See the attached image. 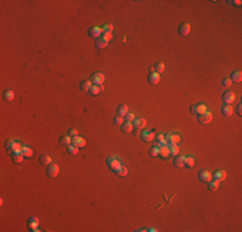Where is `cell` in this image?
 Wrapping results in <instances>:
<instances>
[{"instance_id":"1","label":"cell","mask_w":242,"mask_h":232,"mask_svg":"<svg viewBox=\"0 0 242 232\" xmlns=\"http://www.w3.org/2000/svg\"><path fill=\"white\" fill-rule=\"evenodd\" d=\"M189 111H191L192 114H194V115H198V116H200V115H202V114L207 112V107H206L205 103H200V105H196V106H191Z\"/></svg>"},{"instance_id":"2","label":"cell","mask_w":242,"mask_h":232,"mask_svg":"<svg viewBox=\"0 0 242 232\" xmlns=\"http://www.w3.org/2000/svg\"><path fill=\"white\" fill-rule=\"evenodd\" d=\"M59 173V166L57 164H49L46 168V175L50 178H55Z\"/></svg>"},{"instance_id":"3","label":"cell","mask_w":242,"mask_h":232,"mask_svg":"<svg viewBox=\"0 0 242 232\" xmlns=\"http://www.w3.org/2000/svg\"><path fill=\"white\" fill-rule=\"evenodd\" d=\"M90 81L93 83V85H102L105 81V75L102 72H94L90 77Z\"/></svg>"},{"instance_id":"4","label":"cell","mask_w":242,"mask_h":232,"mask_svg":"<svg viewBox=\"0 0 242 232\" xmlns=\"http://www.w3.org/2000/svg\"><path fill=\"white\" fill-rule=\"evenodd\" d=\"M198 178H200V180H202V182L209 183L210 180H213V174H211L209 170H200L198 171Z\"/></svg>"},{"instance_id":"5","label":"cell","mask_w":242,"mask_h":232,"mask_svg":"<svg viewBox=\"0 0 242 232\" xmlns=\"http://www.w3.org/2000/svg\"><path fill=\"white\" fill-rule=\"evenodd\" d=\"M107 165H108V168L111 170H116L117 168L121 165V162H120V160L119 159H116V157H107Z\"/></svg>"},{"instance_id":"6","label":"cell","mask_w":242,"mask_h":232,"mask_svg":"<svg viewBox=\"0 0 242 232\" xmlns=\"http://www.w3.org/2000/svg\"><path fill=\"white\" fill-rule=\"evenodd\" d=\"M222 100H223V102L226 103V105H231V103L235 102V100H236V94L233 92H226L223 94Z\"/></svg>"},{"instance_id":"7","label":"cell","mask_w":242,"mask_h":232,"mask_svg":"<svg viewBox=\"0 0 242 232\" xmlns=\"http://www.w3.org/2000/svg\"><path fill=\"white\" fill-rule=\"evenodd\" d=\"M72 144L76 146V147H79V148H84L86 146V141L83 138V137L76 135V137H73L72 138Z\"/></svg>"},{"instance_id":"8","label":"cell","mask_w":242,"mask_h":232,"mask_svg":"<svg viewBox=\"0 0 242 232\" xmlns=\"http://www.w3.org/2000/svg\"><path fill=\"white\" fill-rule=\"evenodd\" d=\"M165 139H166V142L167 143H175V144H178L179 142H180V135L179 134H175V133H170V134H167V135H165Z\"/></svg>"},{"instance_id":"9","label":"cell","mask_w":242,"mask_h":232,"mask_svg":"<svg viewBox=\"0 0 242 232\" xmlns=\"http://www.w3.org/2000/svg\"><path fill=\"white\" fill-rule=\"evenodd\" d=\"M160 79H161V76H160V74H157V72H151L148 75V77H147L148 83L152 84V85H157L160 83Z\"/></svg>"},{"instance_id":"10","label":"cell","mask_w":242,"mask_h":232,"mask_svg":"<svg viewBox=\"0 0 242 232\" xmlns=\"http://www.w3.org/2000/svg\"><path fill=\"white\" fill-rule=\"evenodd\" d=\"M213 179L217 180V182H223V180L227 179V171L226 170H217L214 173Z\"/></svg>"},{"instance_id":"11","label":"cell","mask_w":242,"mask_h":232,"mask_svg":"<svg viewBox=\"0 0 242 232\" xmlns=\"http://www.w3.org/2000/svg\"><path fill=\"white\" fill-rule=\"evenodd\" d=\"M211 120H213V115H211V112H205L198 116V123L200 124H209Z\"/></svg>"},{"instance_id":"12","label":"cell","mask_w":242,"mask_h":232,"mask_svg":"<svg viewBox=\"0 0 242 232\" xmlns=\"http://www.w3.org/2000/svg\"><path fill=\"white\" fill-rule=\"evenodd\" d=\"M133 125H134V128L135 129H144L146 128V125H147V120L146 119H143V117H139V119H135L133 121Z\"/></svg>"},{"instance_id":"13","label":"cell","mask_w":242,"mask_h":232,"mask_svg":"<svg viewBox=\"0 0 242 232\" xmlns=\"http://www.w3.org/2000/svg\"><path fill=\"white\" fill-rule=\"evenodd\" d=\"M102 34H103V31H102V28L101 27H97V26H94V27H92V28H89V35H90V37H101L102 36Z\"/></svg>"},{"instance_id":"14","label":"cell","mask_w":242,"mask_h":232,"mask_svg":"<svg viewBox=\"0 0 242 232\" xmlns=\"http://www.w3.org/2000/svg\"><path fill=\"white\" fill-rule=\"evenodd\" d=\"M191 32V25L189 23H182L179 26V34L182 36H187Z\"/></svg>"},{"instance_id":"15","label":"cell","mask_w":242,"mask_h":232,"mask_svg":"<svg viewBox=\"0 0 242 232\" xmlns=\"http://www.w3.org/2000/svg\"><path fill=\"white\" fill-rule=\"evenodd\" d=\"M142 139H143L144 142H151L155 139V133L152 130H144L143 133H142Z\"/></svg>"},{"instance_id":"16","label":"cell","mask_w":242,"mask_h":232,"mask_svg":"<svg viewBox=\"0 0 242 232\" xmlns=\"http://www.w3.org/2000/svg\"><path fill=\"white\" fill-rule=\"evenodd\" d=\"M158 156H162V157H169L170 156V150H169V146L167 144H164L162 147L158 148Z\"/></svg>"},{"instance_id":"17","label":"cell","mask_w":242,"mask_h":232,"mask_svg":"<svg viewBox=\"0 0 242 232\" xmlns=\"http://www.w3.org/2000/svg\"><path fill=\"white\" fill-rule=\"evenodd\" d=\"M107 45H108V41H107L105 37H102V36H101V37H98V39H97V41H96V46H97L98 49H105Z\"/></svg>"},{"instance_id":"18","label":"cell","mask_w":242,"mask_h":232,"mask_svg":"<svg viewBox=\"0 0 242 232\" xmlns=\"http://www.w3.org/2000/svg\"><path fill=\"white\" fill-rule=\"evenodd\" d=\"M103 90H105V87H103V85H93L89 92L92 96H98V94L101 92H103Z\"/></svg>"},{"instance_id":"19","label":"cell","mask_w":242,"mask_h":232,"mask_svg":"<svg viewBox=\"0 0 242 232\" xmlns=\"http://www.w3.org/2000/svg\"><path fill=\"white\" fill-rule=\"evenodd\" d=\"M128 168L126 166H124V165H120L117 169L115 170V173H116V175H119V177H125V175L128 174Z\"/></svg>"},{"instance_id":"20","label":"cell","mask_w":242,"mask_h":232,"mask_svg":"<svg viewBox=\"0 0 242 232\" xmlns=\"http://www.w3.org/2000/svg\"><path fill=\"white\" fill-rule=\"evenodd\" d=\"M59 143L62 146H70V144H72V138L68 134L63 135V137H60L59 138Z\"/></svg>"},{"instance_id":"21","label":"cell","mask_w":242,"mask_h":232,"mask_svg":"<svg viewBox=\"0 0 242 232\" xmlns=\"http://www.w3.org/2000/svg\"><path fill=\"white\" fill-rule=\"evenodd\" d=\"M222 114L224 116H231L233 114V107L231 105H224L222 107Z\"/></svg>"},{"instance_id":"22","label":"cell","mask_w":242,"mask_h":232,"mask_svg":"<svg viewBox=\"0 0 242 232\" xmlns=\"http://www.w3.org/2000/svg\"><path fill=\"white\" fill-rule=\"evenodd\" d=\"M231 80H232V83L235 81V83H241L242 81V74H241V71H235L232 74V76H231Z\"/></svg>"},{"instance_id":"23","label":"cell","mask_w":242,"mask_h":232,"mask_svg":"<svg viewBox=\"0 0 242 232\" xmlns=\"http://www.w3.org/2000/svg\"><path fill=\"white\" fill-rule=\"evenodd\" d=\"M133 129H134V125H133V123H124L122 125H121V130H122L124 133H130V132H133Z\"/></svg>"},{"instance_id":"24","label":"cell","mask_w":242,"mask_h":232,"mask_svg":"<svg viewBox=\"0 0 242 232\" xmlns=\"http://www.w3.org/2000/svg\"><path fill=\"white\" fill-rule=\"evenodd\" d=\"M92 87H93V83H92V81H90V80H84L83 83L80 84V88L83 89L84 92H89L90 88H92Z\"/></svg>"},{"instance_id":"25","label":"cell","mask_w":242,"mask_h":232,"mask_svg":"<svg viewBox=\"0 0 242 232\" xmlns=\"http://www.w3.org/2000/svg\"><path fill=\"white\" fill-rule=\"evenodd\" d=\"M194 164H196V161H194V157H192V156H185V157H184V166H187V168H193Z\"/></svg>"},{"instance_id":"26","label":"cell","mask_w":242,"mask_h":232,"mask_svg":"<svg viewBox=\"0 0 242 232\" xmlns=\"http://www.w3.org/2000/svg\"><path fill=\"white\" fill-rule=\"evenodd\" d=\"M13 100H14V92L13 90H5L4 92V101L12 102Z\"/></svg>"},{"instance_id":"27","label":"cell","mask_w":242,"mask_h":232,"mask_svg":"<svg viewBox=\"0 0 242 232\" xmlns=\"http://www.w3.org/2000/svg\"><path fill=\"white\" fill-rule=\"evenodd\" d=\"M129 112V109H128V106L126 105H120L119 107H117V115H120V116H125Z\"/></svg>"},{"instance_id":"28","label":"cell","mask_w":242,"mask_h":232,"mask_svg":"<svg viewBox=\"0 0 242 232\" xmlns=\"http://www.w3.org/2000/svg\"><path fill=\"white\" fill-rule=\"evenodd\" d=\"M167 146H169V150H170V155L175 156V155H178V153H179V147H178V144H175V143H170V144H167Z\"/></svg>"},{"instance_id":"29","label":"cell","mask_w":242,"mask_h":232,"mask_svg":"<svg viewBox=\"0 0 242 232\" xmlns=\"http://www.w3.org/2000/svg\"><path fill=\"white\" fill-rule=\"evenodd\" d=\"M22 153H23L25 157H32L34 151L30 147H27V146H23V147H22Z\"/></svg>"},{"instance_id":"30","label":"cell","mask_w":242,"mask_h":232,"mask_svg":"<svg viewBox=\"0 0 242 232\" xmlns=\"http://www.w3.org/2000/svg\"><path fill=\"white\" fill-rule=\"evenodd\" d=\"M40 162L43 165H46L48 166L49 164H52V157L48 156V155H43V156L40 157Z\"/></svg>"},{"instance_id":"31","label":"cell","mask_w":242,"mask_h":232,"mask_svg":"<svg viewBox=\"0 0 242 232\" xmlns=\"http://www.w3.org/2000/svg\"><path fill=\"white\" fill-rule=\"evenodd\" d=\"M219 188V182H217V180H210L209 182V190L211 191V192H215Z\"/></svg>"},{"instance_id":"32","label":"cell","mask_w":242,"mask_h":232,"mask_svg":"<svg viewBox=\"0 0 242 232\" xmlns=\"http://www.w3.org/2000/svg\"><path fill=\"white\" fill-rule=\"evenodd\" d=\"M155 72H157V74H162L164 71H165V64H164L162 62H157L156 64H155Z\"/></svg>"},{"instance_id":"33","label":"cell","mask_w":242,"mask_h":232,"mask_svg":"<svg viewBox=\"0 0 242 232\" xmlns=\"http://www.w3.org/2000/svg\"><path fill=\"white\" fill-rule=\"evenodd\" d=\"M23 155L21 153V155H17V153H12V160H13V162H16V164H19V162H22V160H23Z\"/></svg>"},{"instance_id":"34","label":"cell","mask_w":242,"mask_h":232,"mask_svg":"<svg viewBox=\"0 0 242 232\" xmlns=\"http://www.w3.org/2000/svg\"><path fill=\"white\" fill-rule=\"evenodd\" d=\"M67 152L70 155H76L79 152V147H76V146H73V144H70V146H67Z\"/></svg>"},{"instance_id":"35","label":"cell","mask_w":242,"mask_h":232,"mask_svg":"<svg viewBox=\"0 0 242 232\" xmlns=\"http://www.w3.org/2000/svg\"><path fill=\"white\" fill-rule=\"evenodd\" d=\"M174 165L176 168H183L184 166V157H175Z\"/></svg>"},{"instance_id":"36","label":"cell","mask_w":242,"mask_h":232,"mask_svg":"<svg viewBox=\"0 0 242 232\" xmlns=\"http://www.w3.org/2000/svg\"><path fill=\"white\" fill-rule=\"evenodd\" d=\"M148 153H149V156H152V157L158 156V147H156V146H155V147H151Z\"/></svg>"},{"instance_id":"37","label":"cell","mask_w":242,"mask_h":232,"mask_svg":"<svg viewBox=\"0 0 242 232\" xmlns=\"http://www.w3.org/2000/svg\"><path fill=\"white\" fill-rule=\"evenodd\" d=\"M114 123L116 124V125H122L124 124V116H120V115H117V116H115V119H114Z\"/></svg>"},{"instance_id":"38","label":"cell","mask_w":242,"mask_h":232,"mask_svg":"<svg viewBox=\"0 0 242 232\" xmlns=\"http://www.w3.org/2000/svg\"><path fill=\"white\" fill-rule=\"evenodd\" d=\"M124 120H126L128 123H133L134 120H135V116H134V114H133V112H128L126 115L124 116Z\"/></svg>"},{"instance_id":"39","label":"cell","mask_w":242,"mask_h":232,"mask_svg":"<svg viewBox=\"0 0 242 232\" xmlns=\"http://www.w3.org/2000/svg\"><path fill=\"white\" fill-rule=\"evenodd\" d=\"M102 31L103 32H112L114 31V26H112L111 23H107V25H105L102 27Z\"/></svg>"},{"instance_id":"40","label":"cell","mask_w":242,"mask_h":232,"mask_svg":"<svg viewBox=\"0 0 242 232\" xmlns=\"http://www.w3.org/2000/svg\"><path fill=\"white\" fill-rule=\"evenodd\" d=\"M222 84H223L226 88H229L231 85H232V80H231V79H228V77H226V79H223Z\"/></svg>"},{"instance_id":"41","label":"cell","mask_w":242,"mask_h":232,"mask_svg":"<svg viewBox=\"0 0 242 232\" xmlns=\"http://www.w3.org/2000/svg\"><path fill=\"white\" fill-rule=\"evenodd\" d=\"M102 37H105L107 41H110V40H112V37H114V36H112V32H103L102 34Z\"/></svg>"},{"instance_id":"42","label":"cell","mask_w":242,"mask_h":232,"mask_svg":"<svg viewBox=\"0 0 242 232\" xmlns=\"http://www.w3.org/2000/svg\"><path fill=\"white\" fill-rule=\"evenodd\" d=\"M68 135H70L71 138H73V137L79 135V132H77L76 129H70V130H68Z\"/></svg>"},{"instance_id":"43","label":"cell","mask_w":242,"mask_h":232,"mask_svg":"<svg viewBox=\"0 0 242 232\" xmlns=\"http://www.w3.org/2000/svg\"><path fill=\"white\" fill-rule=\"evenodd\" d=\"M237 115L238 116L242 115V103H238V105H237Z\"/></svg>"},{"instance_id":"44","label":"cell","mask_w":242,"mask_h":232,"mask_svg":"<svg viewBox=\"0 0 242 232\" xmlns=\"http://www.w3.org/2000/svg\"><path fill=\"white\" fill-rule=\"evenodd\" d=\"M157 141H158V142H166L165 135H164V134H158V135H157Z\"/></svg>"},{"instance_id":"45","label":"cell","mask_w":242,"mask_h":232,"mask_svg":"<svg viewBox=\"0 0 242 232\" xmlns=\"http://www.w3.org/2000/svg\"><path fill=\"white\" fill-rule=\"evenodd\" d=\"M134 134H135L137 137H142V133H140V129H135V130H134Z\"/></svg>"},{"instance_id":"46","label":"cell","mask_w":242,"mask_h":232,"mask_svg":"<svg viewBox=\"0 0 242 232\" xmlns=\"http://www.w3.org/2000/svg\"><path fill=\"white\" fill-rule=\"evenodd\" d=\"M241 0H236V1H235V4H236V5H241Z\"/></svg>"}]
</instances>
